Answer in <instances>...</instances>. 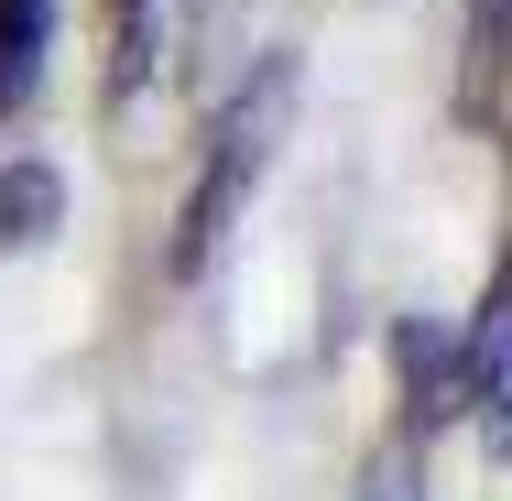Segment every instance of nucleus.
<instances>
[{
  "mask_svg": "<svg viewBox=\"0 0 512 501\" xmlns=\"http://www.w3.org/2000/svg\"><path fill=\"white\" fill-rule=\"evenodd\" d=\"M284 131H295V55H262L251 88L218 109L207 164H197V186H186V218H175V273H186V284L229 251V229L251 218L262 175H273V153H284Z\"/></svg>",
  "mask_w": 512,
  "mask_h": 501,
  "instance_id": "1",
  "label": "nucleus"
},
{
  "mask_svg": "<svg viewBox=\"0 0 512 501\" xmlns=\"http://www.w3.org/2000/svg\"><path fill=\"white\" fill-rule=\"evenodd\" d=\"M55 55V0H0V120H22Z\"/></svg>",
  "mask_w": 512,
  "mask_h": 501,
  "instance_id": "2",
  "label": "nucleus"
},
{
  "mask_svg": "<svg viewBox=\"0 0 512 501\" xmlns=\"http://www.w3.org/2000/svg\"><path fill=\"white\" fill-rule=\"evenodd\" d=\"M66 229V175L55 164H0V251H33Z\"/></svg>",
  "mask_w": 512,
  "mask_h": 501,
  "instance_id": "3",
  "label": "nucleus"
},
{
  "mask_svg": "<svg viewBox=\"0 0 512 501\" xmlns=\"http://www.w3.org/2000/svg\"><path fill=\"white\" fill-rule=\"evenodd\" d=\"M502 11L512 0H469V55H458V109H469V131L502 120Z\"/></svg>",
  "mask_w": 512,
  "mask_h": 501,
  "instance_id": "4",
  "label": "nucleus"
},
{
  "mask_svg": "<svg viewBox=\"0 0 512 501\" xmlns=\"http://www.w3.org/2000/svg\"><path fill=\"white\" fill-rule=\"evenodd\" d=\"M393 360H404L414 425H447V414H458V371H447V338H436V327H404V338H393Z\"/></svg>",
  "mask_w": 512,
  "mask_h": 501,
  "instance_id": "5",
  "label": "nucleus"
},
{
  "mask_svg": "<svg viewBox=\"0 0 512 501\" xmlns=\"http://www.w3.org/2000/svg\"><path fill=\"white\" fill-rule=\"evenodd\" d=\"M109 22H120V77H142L153 66V0H109Z\"/></svg>",
  "mask_w": 512,
  "mask_h": 501,
  "instance_id": "6",
  "label": "nucleus"
}]
</instances>
